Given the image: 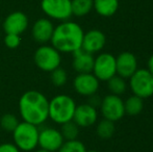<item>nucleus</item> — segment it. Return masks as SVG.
<instances>
[{
  "label": "nucleus",
  "instance_id": "nucleus-1",
  "mask_svg": "<svg viewBox=\"0 0 153 152\" xmlns=\"http://www.w3.org/2000/svg\"><path fill=\"white\" fill-rule=\"evenodd\" d=\"M19 112L23 121L39 126L49 119V100L39 91H27L19 99Z\"/></svg>",
  "mask_w": 153,
  "mask_h": 152
},
{
  "label": "nucleus",
  "instance_id": "nucleus-2",
  "mask_svg": "<svg viewBox=\"0 0 153 152\" xmlns=\"http://www.w3.org/2000/svg\"><path fill=\"white\" fill-rule=\"evenodd\" d=\"M82 28L72 21H62L54 27L50 42L61 53H73L81 48L83 39Z\"/></svg>",
  "mask_w": 153,
  "mask_h": 152
},
{
  "label": "nucleus",
  "instance_id": "nucleus-3",
  "mask_svg": "<svg viewBox=\"0 0 153 152\" xmlns=\"http://www.w3.org/2000/svg\"><path fill=\"white\" fill-rule=\"evenodd\" d=\"M76 103L72 97L65 94L56 95L49 101V118L54 123L62 124L72 121Z\"/></svg>",
  "mask_w": 153,
  "mask_h": 152
},
{
  "label": "nucleus",
  "instance_id": "nucleus-4",
  "mask_svg": "<svg viewBox=\"0 0 153 152\" xmlns=\"http://www.w3.org/2000/svg\"><path fill=\"white\" fill-rule=\"evenodd\" d=\"M39 132L40 129L34 124L28 122H19L13 133L14 144L20 151H32L39 145Z\"/></svg>",
  "mask_w": 153,
  "mask_h": 152
},
{
  "label": "nucleus",
  "instance_id": "nucleus-5",
  "mask_svg": "<svg viewBox=\"0 0 153 152\" xmlns=\"http://www.w3.org/2000/svg\"><path fill=\"white\" fill-rule=\"evenodd\" d=\"M33 62L40 70L50 73L61 66L62 55L52 45L44 44L34 51Z\"/></svg>",
  "mask_w": 153,
  "mask_h": 152
},
{
  "label": "nucleus",
  "instance_id": "nucleus-6",
  "mask_svg": "<svg viewBox=\"0 0 153 152\" xmlns=\"http://www.w3.org/2000/svg\"><path fill=\"white\" fill-rule=\"evenodd\" d=\"M133 95L146 99L153 96V75L148 69H137L129 78Z\"/></svg>",
  "mask_w": 153,
  "mask_h": 152
},
{
  "label": "nucleus",
  "instance_id": "nucleus-7",
  "mask_svg": "<svg viewBox=\"0 0 153 152\" xmlns=\"http://www.w3.org/2000/svg\"><path fill=\"white\" fill-rule=\"evenodd\" d=\"M41 8L49 19L67 21L72 16L71 0H42Z\"/></svg>",
  "mask_w": 153,
  "mask_h": 152
},
{
  "label": "nucleus",
  "instance_id": "nucleus-8",
  "mask_svg": "<svg viewBox=\"0 0 153 152\" xmlns=\"http://www.w3.org/2000/svg\"><path fill=\"white\" fill-rule=\"evenodd\" d=\"M92 73L99 81H107L117 74L116 71V56L111 53H100L94 59Z\"/></svg>",
  "mask_w": 153,
  "mask_h": 152
},
{
  "label": "nucleus",
  "instance_id": "nucleus-9",
  "mask_svg": "<svg viewBox=\"0 0 153 152\" xmlns=\"http://www.w3.org/2000/svg\"><path fill=\"white\" fill-rule=\"evenodd\" d=\"M100 110L104 119L117 122L125 116L124 101L120 96L109 94L101 100Z\"/></svg>",
  "mask_w": 153,
  "mask_h": 152
},
{
  "label": "nucleus",
  "instance_id": "nucleus-10",
  "mask_svg": "<svg viewBox=\"0 0 153 152\" xmlns=\"http://www.w3.org/2000/svg\"><path fill=\"white\" fill-rule=\"evenodd\" d=\"M100 81L92 73H78L73 80V87L77 94L90 97L97 93Z\"/></svg>",
  "mask_w": 153,
  "mask_h": 152
},
{
  "label": "nucleus",
  "instance_id": "nucleus-11",
  "mask_svg": "<svg viewBox=\"0 0 153 152\" xmlns=\"http://www.w3.org/2000/svg\"><path fill=\"white\" fill-rule=\"evenodd\" d=\"M65 142L61 131L53 127H45L39 132V145L40 148L50 152H56Z\"/></svg>",
  "mask_w": 153,
  "mask_h": 152
},
{
  "label": "nucleus",
  "instance_id": "nucleus-12",
  "mask_svg": "<svg viewBox=\"0 0 153 152\" xmlns=\"http://www.w3.org/2000/svg\"><path fill=\"white\" fill-rule=\"evenodd\" d=\"M28 17L23 12H13L4 19L3 30L5 33H14L21 36L28 27Z\"/></svg>",
  "mask_w": 153,
  "mask_h": 152
},
{
  "label": "nucleus",
  "instance_id": "nucleus-13",
  "mask_svg": "<svg viewBox=\"0 0 153 152\" xmlns=\"http://www.w3.org/2000/svg\"><path fill=\"white\" fill-rule=\"evenodd\" d=\"M137 68V59L133 53L124 51L116 57V71L117 75L122 78H130Z\"/></svg>",
  "mask_w": 153,
  "mask_h": 152
},
{
  "label": "nucleus",
  "instance_id": "nucleus-14",
  "mask_svg": "<svg viewBox=\"0 0 153 152\" xmlns=\"http://www.w3.org/2000/svg\"><path fill=\"white\" fill-rule=\"evenodd\" d=\"M54 30L52 21L48 18H40L34 22L31 28V37L39 44H47L50 42Z\"/></svg>",
  "mask_w": 153,
  "mask_h": 152
},
{
  "label": "nucleus",
  "instance_id": "nucleus-15",
  "mask_svg": "<svg viewBox=\"0 0 153 152\" xmlns=\"http://www.w3.org/2000/svg\"><path fill=\"white\" fill-rule=\"evenodd\" d=\"M97 119H98V112L96 108L89 103L76 105L74 116H73V121L79 127H90L96 123Z\"/></svg>",
  "mask_w": 153,
  "mask_h": 152
},
{
  "label": "nucleus",
  "instance_id": "nucleus-16",
  "mask_svg": "<svg viewBox=\"0 0 153 152\" xmlns=\"http://www.w3.org/2000/svg\"><path fill=\"white\" fill-rule=\"evenodd\" d=\"M106 44V37L101 30L92 29L83 35L81 49L91 54L97 53L104 48Z\"/></svg>",
  "mask_w": 153,
  "mask_h": 152
},
{
  "label": "nucleus",
  "instance_id": "nucleus-17",
  "mask_svg": "<svg viewBox=\"0 0 153 152\" xmlns=\"http://www.w3.org/2000/svg\"><path fill=\"white\" fill-rule=\"evenodd\" d=\"M73 54L72 67L77 73H91L93 71L95 57L93 54L85 52L82 49H78Z\"/></svg>",
  "mask_w": 153,
  "mask_h": 152
},
{
  "label": "nucleus",
  "instance_id": "nucleus-18",
  "mask_svg": "<svg viewBox=\"0 0 153 152\" xmlns=\"http://www.w3.org/2000/svg\"><path fill=\"white\" fill-rule=\"evenodd\" d=\"M119 0H93V8L102 17H111L117 13Z\"/></svg>",
  "mask_w": 153,
  "mask_h": 152
},
{
  "label": "nucleus",
  "instance_id": "nucleus-19",
  "mask_svg": "<svg viewBox=\"0 0 153 152\" xmlns=\"http://www.w3.org/2000/svg\"><path fill=\"white\" fill-rule=\"evenodd\" d=\"M144 108V99L132 95L128 97L124 101L125 115L128 116H137L143 112Z\"/></svg>",
  "mask_w": 153,
  "mask_h": 152
},
{
  "label": "nucleus",
  "instance_id": "nucleus-20",
  "mask_svg": "<svg viewBox=\"0 0 153 152\" xmlns=\"http://www.w3.org/2000/svg\"><path fill=\"white\" fill-rule=\"evenodd\" d=\"M115 131H116L115 122L109 121V120L104 119V118H103V120H101L99 122L96 128L97 136L100 139H102V140H108V139H111L115 134Z\"/></svg>",
  "mask_w": 153,
  "mask_h": 152
},
{
  "label": "nucleus",
  "instance_id": "nucleus-21",
  "mask_svg": "<svg viewBox=\"0 0 153 152\" xmlns=\"http://www.w3.org/2000/svg\"><path fill=\"white\" fill-rule=\"evenodd\" d=\"M72 15L83 17L93 10V0H71Z\"/></svg>",
  "mask_w": 153,
  "mask_h": 152
},
{
  "label": "nucleus",
  "instance_id": "nucleus-22",
  "mask_svg": "<svg viewBox=\"0 0 153 152\" xmlns=\"http://www.w3.org/2000/svg\"><path fill=\"white\" fill-rule=\"evenodd\" d=\"M107 87H108L111 94L121 96L126 92L127 85L124 78L116 74L115 76H113L107 80Z\"/></svg>",
  "mask_w": 153,
  "mask_h": 152
},
{
  "label": "nucleus",
  "instance_id": "nucleus-23",
  "mask_svg": "<svg viewBox=\"0 0 153 152\" xmlns=\"http://www.w3.org/2000/svg\"><path fill=\"white\" fill-rule=\"evenodd\" d=\"M59 131L65 141L76 140L79 134V126L72 120V121L62 124V128Z\"/></svg>",
  "mask_w": 153,
  "mask_h": 152
},
{
  "label": "nucleus",
  "instance_id": "nucleus-24",
  "mask_svg": "<svg viewBox=\"0 0 153 152\" xmlns=\"http://www.w3.org/2000/svg\"><path fill=\"white\" fill-rule=\"evenodd\" d=\"M50 80L52 85L56 87H64L68 81V73L67 71L59 66V68L50 72Z\"/></svg>",
  "mask_w": 153,
  "mask_h": 152
},
{
  "label": "nucleus",
  "instance_id": "nucleus-25",
  "mask_svg": "<svg viewBox=\"0 0 153 152\" xmlns=\"http://www.w3.org/2000/svg\"><path fill=\"white\" fill-rule=\"evenodd\" d=\"M85 144L79 140L65 141L57 152H87Z\"/></svg>",
  "mask_w": 153,
  "mask_h": 152
},
{
  "label": "nucleus",
  "instance_id": "nucleus-26",
  "mask_svg": "<svg viewBox=\"0 0 153 152\" xmlns=\"http://www.w3.org/2000/svg\"><path fill=\"white\" fill-rule=\"evenodd\" d=\"M19 120L18 118L13 114H5L1 117L0 119V126L4 131L7 132H13L15 130V128L18 126Z\"/></svg>",
  "mask_w": 153,
  "mask_h": 152
},
{
  "label": "nucleus",
  "instance_id": "nucleus-27",
  "mask_svg": "<svg viewBox=\"0 0 153 152\" xmlns=\"http://www.w3.org/2000/svg\"><path fill=\"white\" fill-rule=\"evenodd\" d=\"M21 44V37L14 33H5L4 37V45L8 49H16Z\"/></svg>",
  "mask_w": 153,
  "mask_h": 152
},
{
  "label": "nucleus",
  "instance_id": "nucleus-28",
  "mask_svg": "<svg viewBox=\"0 0 153 152\" xmlns=\"http://www.w3.org/2000/svg\"><path fill=\"white\" fill-rule=\"evenodd\" d=\"M0 152H20V150L14 143H3L0 144Z\"/></svg>",
  "mask_w": 153,
  "mask_h": 152
},
{
  "label": "nucleus",
  "instance_id": "nucleus-29",
  "mask_svg": "<svg viewBox=\"0 0 153 152\" xmlns=\"http://www.w3.org/2000/svg\"><path fill=\"white\" fill-rule=\"evenodd\" d=\"M89 98H90V99H89V102H88L89 104H91L92 106H94V108H97V106H100L101 100H102V99H100L99 97H96V94L90 96Z\"/></svg>",
  "mask_w": 153,
  "mask_h": 152
},
{
  "label": "nucleus",
  "instance_id": "nucleus-30",
  "mask_svg": "<svg viewBox=\"0 0 153 152\" xmlns=\"http://www.w3.org/2000/svg\"><path fill=\"white\" fill-rule=\"evenodd\" d=\"M148 70H149L150 73L153 75V54L148 59Z\"/></svg>",
  "mask_w": 153,
  "mask_h": 152
},
{
  "label": "nucleus",
  "instance_id": "nucleus-31",
  "mask_svg": "<svg viewBox=\"0 0 153 152\" xmlns=\"http://www.w3.org/2000/svg\"><path fill=\"white\" fill-rule=\"evenodd\" d=\"M36 152H50V151H48V150H45V149L40 148V149H39V150H36Z\"/></svg>",
  "mask_w": 153,
  "mask_h": 152
},
{
  "label": "nucleus",
  "instance_id": "nucleus-32",
  "mask_svg": "<svg viewBox=\"0 0 153 152\" xmlns=\"http://www.w3.org/2000/svg\"><path fill=\"white\" fill-rule=\"evenodd\" d=\"M87 152H100V151H97V150H89V151H87Z\"/></svg>",
  "mask_w": 153,
  "mask_h": 152
}]
</instances>
